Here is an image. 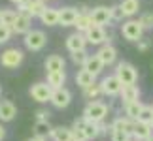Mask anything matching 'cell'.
<instances>
[{
  "label": "cell",
  "instance_id": "1",
  "mask_svg": "<svg viewBox=\"0 0 153 141\" xmlns=\"http://www.w3.org/2000/svg\"><path fill=\"white\" fill-rule=\"evenodd\" d=\"M83 117L91 122H102L108 117V105L100 100H91L83 109Z\"/></svg>",
  "mask_w": 153,
  "mask_h": 141
},
{
  "label": "cell",
  "instance_id": "2",
  "mask_svg": "<svg viewBox=\"0 0 153 141\" xmlns=\"http://www.w3.org/2000/svg\"><path fill=\"white\" fill-rule=\"evenodd\" d=\"M121 34H123V38L127 40V42H140L144 36V26H142V23H140V19H128L125 21L121 25Z\"/></svg>",
  "mask_w": 153,
  "mask_h": 141
},
{
  "label": "cell",
  "instance_id": "3",
  "mask_svg": "<svg viewBox=\"0 0 153 141\" xmlns=\"http://www.w3.org/2000/svg\"><path fill=\"white\" fill-rule=\"evenodd\" d=\"M23 58H25V55H23L21 49L10 47V49L2 51V55H0V66L6 68V70H15V68L21 66Z\"/></svg>",
  "mask_w": 153,
  "mask_h": 141
},
{
  "label": "cell",
  "instance_id": "4",
  "mask_svg": "<svg viewBox=\"0 0 153 141\" xmlns=\"http://www.w3.org/2000/svg\"><path fill=\"white\" fill-rule=\"evenodd\" d=\"M23 43H25V47L28 51H42L45 43H48V36H45L44 30H34V28H30L25 38H23Z\"/></svg>",
  "mask_w": 153,
  "mask_h": 141
},
{
  "label": "cell",
  "instance_id": "5",
  "mask_svg": "<svg viewBox=\"0 0 153 141\" xmlns=\"http://www.w3.org/2000/svg\"><path fill=\"white\" fill-rule=\"evenodd\" d=\"M115 75L121 85H134L138 81V70L131 62H119L115 66Z\"/></svg>",
  "mask_w": 153,
  "mask_h": 141
},
{
  "label": "cell",
  "instance_id": "6",
  "mask_svg": "<svg viewBox=\"0 0 153 141\" xmlns=\"http://www.w3.org/2000/svg\"><path fill=\"white\" fill-rule=\"evenodd\" d=\"M72 128H79V130L85 134L87 141L97 139L98 136H100V130H98V122H91V120H87L83 115H81L79 119H76V120H74Z\"/></svg>",
  "mask_w": 153,
  "mask_h": 141
},
{
  "label": "cell",
  "instance_id": "7",
  "mask_svg": "<svg viewBox=\"0 0 153 141\" xmlns=\"http://www.w3.org/2000/svg\"><path fill=\"white\" fill-rule=\"evenodd\" d=\"M51 105L57 109H66L70 104H72V92H70L68 89H64V87H61V89H53L51 92Z\"/></svg>",
  "mask_w": 153,
  "mask_h": 141
},
{
  "label": "cell",
  "instance_id": "8",
  "mask_svg": "<svg viewBox=\"0 0 153 141\" xmlns=\"http://www.w3.org/2000/svg\"><path fill=\"white\" fill-rule=\"evenodd\" d=\"M100 89H102V94L104 96H110V98H115V96H119L121 94V89H123V85H121V81L117 79V75H108V77H104L100 81Z\"/></svg>",
  "mask_w": 153,
  "mask_h": 141
},
{
  "label": "cell",
  "instance_id": "9",
  "mask_svg": "<svg viewBox=\"0 0 153 141\" xmlns=\"http://www.w3.org/2000/svg\"><path fill=\"white\" fill-rule=\"evenodd\" d=\"M85 38H87V42L93 43V45L111 43V36H108V34H106L104 26H98V25H93L89 30L85 32Z\"/></svg>",
  "mask_w": 153,
  "mask_h": 141
},
{
  "label": "cell",
  "instance_id": "10",
  "mask_svg": "<svg viewBox=\"0 0 153 141\" xmlns=\"http://www.w3.org/2000/svg\"><path fill=\"white\" fill-rule=\"evenodd\" d=\"M51 92H53V89L48 83H34L30 87V96H32L34 102H38V104L49 102V100H51Z\"/></svg>",
  "mask_w": 153,
  "mask_h": 141
},
{
  "label": "cell",
  "instance_id": "11",
  "mask_svg": "<svg viewBox=\"0 0 153 141\" xmlns=\"http://www.w3.org/2000/svg\"><path fill=\"white\" fill-rule=\"evenodd\" d=\"M91 15V21L93 25H98V26H104L111 23V13H110V8H106V6H97V8H93L89 11Z\"/></svg>",
  "mask_w": 153,
  "mask_h": 141
},
{
  "label": "cell",
  "instance_id": "12",
  "mask_svg": "<svg viewBox=\"0 0 153 141\" xmlns=\"http://www.w3.org/2000/svg\"><path fill=\"white\" fill-rule=\"evenodd\" d=\"M17 8H19V11L28 13L30 17H40V15H42V11L48 8V6H45V0H27L25 4L17 6Z\"/></svg>",
  "mask_w": 153,
  "mask_h": 141
},
{
  "label": "cell",
  "instance_id": "13",
  "mask_svg": "<svg viewBox=\"0 0 153 141\" xmlns=\"http://www.w3.org/2000/svg\"><path fill=\"white\" fill-rule=\"evenodd\" d=\"M95 55L102 60L104 66H111V64H115V60H117V49H115L111 43H104V45H100V49H98Z\"/></svg>",
  "mask_w": 153,
  "mask_h": 141
},
{
  "label": "cell",
  "instance_id": "14",
  "mask_svg": "<svg viewBox=\"0 0 153 141\" xmlns=\"http://www.w3.org/2000/svg\"><path fill=\"white\" fill-rule=\"evenodd\" d=\"M79 15V10L78 8H59V25L61 26H74L76 19H78Z\"/></svg>",
  "mask_w": 153,
  "mask_h": 141
},
{
  "label": "cell",
  "instance_id": "15",
  "mask_svg": "<svg viewBox=\"0 0 153 141\" xmlns=\"http://www.w3.org/2000/svg\"><path fill=\"white\" fill-rule=\"evenodd\" d=\"M87 43H89V42H87L85 34H83V32H78V30H76L74 34H70V36L66 38V49H68L70 53L85 49Z\"/></svg>",
  "mask_w": 153,
  "mask_h": 141
},
{
  "label": "cell",
  "instance_id": "16",
  "mask_svg": "<svg viewBox=\"0 0 153 141\" xmlns=\"http://www.w3.org/2000/svg\"><path fill=\"white\" fill-rule=\"evenodd\" d=\"M30 26H32V17L28 15V13L19 11L15 23L11 25V30H13V34H27L28 30H30Z\"/></svg>",
  "mask_w": 153,
  "mask_h": 141
},
{
  "label": "cell",
  "instance_id": "17",
  "mask_svg": "<svg viewBox=\"0 0 153 141\" xmlns=\"http://www.w3.org/2000/svg\"><path fill=\"white\" fill-rule=\"evenodd\" d=\"M140 87L134 83V85H123V89H121V100H123V104H131V102H136V100H140Z\"/></svg>",
  "mask_w": 153,
  "mask_h": 141
},
{
  "label": "cell",
  "instance_id": "18",
  "mask_svg": "<svg viewBox=\"0 0 153 141\" xmlns=\"http://www.w3.org/2000/svg\"><path fill=\"white\" fill-rule=\"evenodd\" d=\"M17 115V107L10 100H0V120L2 122H11Z\"/></svg>",
  "mask_w": 153,
  "mask_h": 141
},
{
  "label": "cell",
  "instance_id": "19",
  "mask_svg": "<svg viewBox=\"0 0 153 141\" xmlns=\"http://www.w3.org/2000/svg\"><path fill=\"white\" fill-rule=\"evenodd\" d=\"M93 83H97L95 73H91L89 70H85V68L78 70V73H76V85L81 87V89H87V87H91Z\"/></svg>",
  "mask_w": 153,
  "mask_h": 141
},
{
  "label": "cell",
  "instance_id": "20",
  "mask_svg": "<svg viewBox=\"0 0 153 141\" xmlns=\"http://www.w3.org/2000/svg\"><path fill=\"white\" fill-rule=\"evenodd\" d=\"M153 134V128L149 122H142V120H136L134 122V130H132V137H136V139H142L146 141L149 136Z\"/></svg>",
  "mask_w": 153,
  "mask_h": 141
},
{
  "label": "cell",
  "instance_id": "21",
  "mask_svg": "<svg viewBox=\"0 0 153 141\" xmlns=\"http://www.w3.org/2000/svg\"><path fill=\"white\" fill-rule=\"evenodd\" d=\"M74 26H76V30H78V32H87V30H89V28L93 26V21H91V15H89V11H83V10H81L79 11V15H78V19H76V23H74Z\"/></svg>",
  "mask_w": 153,
  "mask_h": 141
},
{
  "label": "cell",
  "instance_id": "22",
  "mask_svg": "<svg viewBox=\"0 0 153 141\" xmlns=\"http://www.w3.org/2000/svg\"><path fill=\"white\" fill-rule=\"evenodd\" d=\"M134 122L132 119H128V117H117V119H114V122H111V128L114 130H123V132H128L132 136V130H134Z\"/></svg>",
  "mask_w": 153,
  "mask_h": 141
},
{
  "label": "cell",
  "instance_id": "23",
  "mask_svg": "<svg viewBox=\"0 0 153 141\" xmlns=\"http://www.w3.org/2000/svg\"><path fill=\"white\" fill-rule=\"evenodd\" d=\"M40 21L44 23V25H48V26H55L59 25V8H45L42 11V15H40Z\"/></svg>",
  "mask_w": 153,
  "mask_h": 141
},
{
  "label": "cell",
  "instance_id": "24",
  "mask_svg": "<svg viewBox=\"0 0 153 141\" xmlns=\"http://www.w3.org/2000/svg\"><path fill=\"white\" fill-rule=\"evenodd\" d=\"M64 66H66V62L61 55H49L45 58V70L48 72H62Z\"/></svg>",
  "mask_w": 153,
  "mask_h": 141
},
{
  "label": "cell",
  "instance_id": "25",
  "mask_svg": "<svg viewBox=\"0 0 153 141\" xmlns=\"http://www.w3.org/2000/svg\"><path fill=\"white\" fill-rule=\"evenodd\" d=\"M49 137H51L53 141H72V128L55 126V128H51Z\"/></svg>",
  "mask_w": 153,
  "mask_h": 141
},
{
  "label": "cell",
  "instance_id": "26",
  "mask_svg": "<svg viewBox=\"0 0 153 141\" xmlns=\"http://www.w3.org/2000/svg\"><path fill=\"white\" fill-rule=\"evenodd\" d=\"M66 83V73L62 72H48V85L51 89H61Z\"/></svg>",
  "mask_w": 153,
  "mask_h": 141
},
{
  "label": "cell",
  "instance_id": "27",
  "mask_svg": "<svg viewBox=\"0 0 153 141\" xmlns=\"http://www.w3.org/2000/svg\"><path fill=\"white\" fill-rule=\"evenodd\" d=\"M83 68L89 70L91 73L98 75V73L104 70V64H102V60H100L97 55H89V57H87V60H85V64H83Z\"/></svg>",
  "mask_w": 153,
  "mask_h": 141
},
{
  "label": "cell",
  "instance_id": "28",
  "mask_svg": "<svg viewBox=\"0 0 153 141\" xmlns=\"http://www.w3.org/2000/svg\"><path fill=\"white\" fill-rule=\"evenodd\" d=\"M142 107H144V104L140 102V100H136V102H131V104H125V115L128 117V119H132V120H138Z\"/></svg>",
  "mask_w": 153,
  "mask_h": 141
},
{
  "label": "cell",
  "instance_id": "29",
  "mask_svg": "<svg viewBox=\"0 0 153 141\" xmlns=\"http://www.w3.org/2000/svg\"><path fill=\"white\" fill-rule=\"evenodd\" d=\"M119 6H121L125 17H132V15H136L138 10H140V0H123Z\"/></svg>",
  "mask_w": 153,
  "mask_h": 141
},
{
  "label": "cell",
  "instance_id": "30",
  "mask_svg": "<svg viewBox=\"0 0 153 141\" xmlns=\"http://www.w3.org/2000/svg\"><path fill=\"white\" fill-rule=\"evenodd\" d=\"M17 15H19V11H15V10H0V23L2 25H8V26H11L15 23V19H17Z\"/></svg>",
  "mask_w": 153,
  "mask_h": 141
},
{
  "label": "cell",
  "instance_id": "31",
  "mask_svg": "<svg viewBox=\"0 0 153 141\" xmlns=\"http://www.w3.org/2000/svg\"><path fill=\"white\" fill-rule=\"evenodd\" d=\"M32 132H34V136H44V137H48L49 134H51V124H49V120H36V124H34Z\"/></svg>",
  "mask_w": 153,
  "mask_h": 141
},
{
  "label": "cell",
  "instance_id": "32",
  "mask_svg": "<svg viewBox=\"0 0 153 141\" xmlns=\"http://www.w3.org/2000/svg\"><path fill=\"white\" fill-rule=\"evenodd\" d=\"M83 96L89 100H98V96H102V89H100V83H93L91 87L83 89Z\"/></svg>",
  "mask_w": 153,
  "mask_h": 141
},
{
  "label": "cell",
  "instance_id": "33",
  "mask_svg": "<svg viewBox=\"0 0 153 141\" xmlns=\"http://www.w3.org/2000/svg\"><path fill=\"white\" fill-rule=\"evenodd\" d=\"M87 51L85 49H81V51H74V53H70V58H72V62L76 64V66H81L83 68V64H85V60H87Z\"/></svg>",
  "mask_w": 153,
  "mask_h": 141
},
{
  "label": "cell",
  "instance_id": "34",
  "mask_svg": "<svg viewBox=\"0 0 153 141\" xmlns=\"http://www.w3.org/2000/svg\"><path fill=\"white\" fill-rule=\"evenodd\" d=\"M110 139L111 141H131L132 136L128 132H123V130H114L111 128V132H110Z\"/></svg>",
  "mask_w": 153,
  "mask_h": 141
},
{
  "label": "cell",
  "instance_id": "35",
  "mask_svg": "<svg viewBox=\"0 0 153 141\" xmlns=\"http://www.w3.org/2000/svg\"><path fill=\"white\" fill-rule=\"evenodd\" d=\"M11 34H13V30H11V26H8V25H2V23H0V45H2V43H6V42H10Z\"/></svg>",
  "mask_w": 153,
  "mask_h": 141
},
{
  "label": "cell",
  "instance_id": "36",
  "mask_svg": "<svg viewBox=\"0 0 153 141\" xmlns=\"http://www.w3.org/2000/svg\"><path fill=\"white\" fill-rule=\"evenodd\" d=\"M151 117H153V105H144L142 111H140L138 120H142V122H149V120H151Z\"/></svg>",
  "mask_w": 153,
  "mask_h": 141
},
{
  "label": "cell",
  "instance_id": "37",
  "mask_svg": "<svg viewBox=\"0 0 153 141\" xmlns=\"http://www.w3.org/2000/svg\"><path fill=\"white\" fill-rule=\"evenodd\" d=\"M140 23H142L144 30H149V28H153V13H151V11H146V13H142V17H140Z\"/></svg>",
  "mask_w": 153,
  "mask_h": 141
},
{
  "label": "cell",
  "instance_id": "38",
  "mask_svg": "<svg viewBox=\"0 0 153 141\" xmlns=\"http://www.w3.org/2000/svg\"><path fill=\"white\" fill-rule=\"evenodd\" d=\"M110 13H111V21H123V19H125V13H123V10H121L119 4H117V6H111V8H110Z\"/></svg>",
  "mask_w": 153,
  "mask_h": 141
},
{
  "label": "cell",
  "instance_id": "39",
  "mask_svg": "<svg viewBox=\"0 0 153 141\" xmlns=\"http://www.w3.org/2000/svg\"><path fill=\"white\" fill-rule=\"evenodd\" d=\"M136 47H138V51L140 53H146V51H149V47H151V42L149 40H140V42H136Z\"/></svg>",
  "mask_w": 153,
  "mask_h": 141
},
{
  "label": "cell",
  "instance_id": "40",
  "mask_svg": "<svg viewBox=\"0 0 153 141\" xmlns=\"http://www.w3.org/2000/svg\"><path fill=\"white\" fill-rule=\"evenodd\" d=\"M72 141H87V137L79 128H72Z\"/></svg>",
  "mask_w": 153,
  "mask_h": 141
},
{
  "label": "cell",
  "instance_id": "41",
  "mask_svg": "<svg viewBox=\"0 0 153 141\" xmlns=\"http://www.w3.org/2000/svg\"><path fill=\"white\" fill-rule=\"evenodd\" d=\"M49 111H45V109H38L36 111V120H49Z\"/></svg>",
  "mask_w": 153,
  "mask_h": 141
},
{
  "label": "cell",
  "instance_id": "42",
  "mask_svg": "<svg viewBox=\"0 0 153 141\" xmlns=\"http://www.w3.org/2000/svg\"><path fill=\"white\" fill-rule=\"evenodd\" d=\"M27 141H48V137H44V136H32L30 139H27Z\"/></svg>",
  "mask_w": 153,
  "mask_h": 141
},
{
  "label": "cell",
  "instance_id": "43",
  "mask_svg": "<svg viewBox=\"0 0 153 141\" xmlns=\"http://www.w3.org/2000/svg\"><path fill=\"white\" fill-rule=\"evenodd\" d=\"M4 137H6V128H4L2 124H0V141H2Z\"/></svg>",
  "mask_w": 153,
  "mask_h": 141
},
{
  "label": "cell",
  "instance_id": "44",
  "mask_svg": "<svg viewBox=\"0 0 153 141\" xmlns=\"http://www.w3.org/2000/svg\"><path fill=\"white\" fill-rule=\"evenodd\" d=\"M10 2H13V4H17V6H21V4H25L27 0H10Z\"/></svg>",
  "mask_w": 153,
  "mask_h": 141
},
{
  "label": "cell",
  "instance_id": "45",
  "mask_svg": "<svg viewBox=\"0 0 153 141\" xmlns=\"http://www.w3.org/2000/svg\"><path fill=\"white\" fill-rule=\"evenodd\" d=\"M146 141H153V134H151V136H149L148 139H146Z\"/></svg>",
  "mask_w": 153,
  "mask_h": 141
},
{
  "label": "cell",
  "instance_id": "46",
  "mask_svg": "<svg viewBox=\"0 0 153 141\" xmlns=\"http://www.w3.org/2000/svg\"><path fill=\"white\" fill-rule=\"evenodd\" d=\"M131 141H142V139H136V137H132V139H131Z\"/></svg>",
  "mask_w": 153,
  "mask_h": 141
},
{
  "label": "cell",
  "instance_id": "47",
  "mask_svg": "<svg viewBox=\"0 0 153 141\" xmlns=\"http://www.w3.org/2000/svg\"><path fill=\"white\" fill-rule=\"evenodd\" d=\"M149 124H151V128H153V117H151V120H149Z\"/></svg>",
  "mask_w": 153,
  "mask_h": 141
},
{
  "label": "cell",
  "instance_id": "48",
  "mask_svg": "<svg viewBox=\"0 0 153 141\" xmlns=\"http://www.w3.org/2000/svg\"><path fill=\"white\" fill-rule=\"evenodd\" d=\"M45 2H49V0H45Z\"/></svg>",
  "mask_w": 153,
  "mask_h": 141
}]
</instances>
